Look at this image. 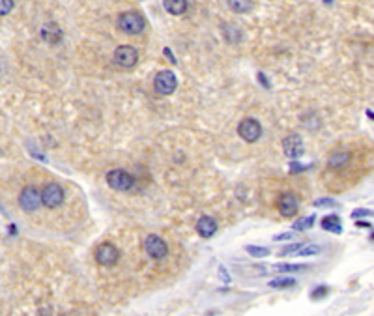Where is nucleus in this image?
I'll return each instance as SVG.
<instances>
[{"label": "nucleus", "instance_id": "f257e3e1", "mask_svg": "<svg viewBox=\"0 0 374 316\" xmlns=\"http://www.w3.org/2000/svg\"><path fill=\"white\" fill-rule=\"evenodd\" d=\"M118 28H120L124 34H140L146 23H144V17L140 15L139 11H125V13H120L118 17Z\"/></svg>", "mask_w": 374, "mask_h": 316}, {"label": "nucleus", "instance_id": "f03ea898", "mask_svg": "<svg viewBox=\"0 0 374 316\" xmlns=\"http://www.w3.org/2000/svg\"><path fill=\"white\" fill-rule=\"evenodd\" d=\"M39 198H41V204L49 208V210H55L58 206H62L65 198V193L64 189L55 184V182H51V184H47L41 191H39Z\"/></svg>", "mask_w": 374, "mask_h": 316}, {"label": "nucleus", "instance_id": "7ed1b4c3", "mask_svg": "<svg viewBox=\"0 0 374 316\" xmlns=\"http://www.w3.org/2000/svg\"><path fill=\"white\" fill-rule=\"evenodd\" d=\"M107 184L116 189V191H129L135 186V178L133 174H129L127 170H122V168H114L107 172Z\"/></svg>", "mask_w": 374, "mask_h": 316}, {"label": "nucleus", "instance_id": "20e7f679", "mask_svg": "<svg viewBox=\"0 0 374 316\" xmlns=\"http://www.w3.org/2000/svg\"><path fill=\"white\" fill-rule=\"evenodd\" d=\"M176 86H178V79L170 69L159 71V73L156 75V79H154V88H156V92H159L161 95H170V94L176 90Z\"/></svg>", "mask_w": 374, "mask_h": 316}, {"label": "nucleus", "instance_id": "39448f33", "mask_svg": "<svg viewBox=\"0 0 374 316\" xmlns=\"http://www.w3.org/2000/svg\"><path fill=\"white\" fill-rule=\"evenodd\" d=\"M238 135L242 137L245 142H256L262 137V126L258 120L254 118H245L240 122L238 126Z\"/></svg>", "mask_w": 374, "mask_h": 316}, {"label": "nucleus", "instance_id": "423d86ee", "mask_svg": "<svg viewBox=\"0 0 374 316\" xmlns=\"http://www.w3.org/2000/svg\"><path fill=\"white\" fill-rule=\"evenodd\" d=\"M144 251L148 253V256H152L154 260H163L168 254V247L159 236L150 234V236H146V240H144Z\"/></svg>", "mask_w": 374, "mask_h": 316}, {"label": "nucleus", "instance_id": "0eeeda50", "mask_svg": "<svg viewBox=\"0 0 374 316\" xmlns=\"http://www.w3.org/2000/svg\"><path fill=\"white\" fill-rule=\"evenodd\" d=\"M120 258V251L116 249V245H112V243H101V245H97V249H95V262L99 264V266H114L116 262Z\"/></svg>", "mask_w": 374, "mask_h": 316}, {"label": "nucleus", "instance_id": "6e6552de", "mask_svg": "<svg viewBox=\"0 0 374 316\" xmlns=\"http://www.w3.org/2000/svg\"><path fill=\"white\" fill-rule=\"evenodd\" d=\"M114 62L120 67H133L139 62V51L133 45H120L114 51Z\"/></svg>", "mask_w": 374, "mask_h": 316}, {"label": "nucleus", "instance_id": "1a4fd4ad", "mask_svg": "<svg viewBox=\"0 0 374 316\" xmlns=\"http://www.w3.org/2000/svg\"><path fill=\"white\" fill-rule=\"evenodd\" d=\"M19 206L28 212V214H32V212H36L37 208L41 206V198H39V191L34 189V187H25L23 191H21V195H19Z\"/></svg>", "mask_w": 374, "mask_h": 316}, {"label": "nucleus", "instance_id": "9d476101", "mask_svg": "<svg viewBox=\"0 0 374 316\" xmlns=\"http://www.w3.org/2000/svg\"><path fill=\"white\" fill-rule=\"evenodd\" d=\"M282 150H284V154H286L290 159H298L305 154L303 140H301V137L296 135V133H292V135H288V137H284V140H282Z\"/></svg>", "mask_w": 374, "mask_h": 316}, {"label": "nucleus", "instance_id": "9b49d317", "mask_svg": "<svg viewBox=\"0 0 374 316\" xmlns=\"http://www.w3.org/2000/svg\"><path fill=\"white\" fill-rule=\"evenodd\" d=\"M277 206H279V214L288 219V217H294V215L298 214L299 200L294 193H284V195H280L279 204Z\"/></svg>", "mask_w": 374, "mask_h": 316}, {"label": "nucleus", "instance_id": "f8f14e48", "mask_svg": "<svg viewBox=\"0 0 374 316\" xmlns=\"http://www.w3.org/2000/svg\"><path fill=\"white\" fill-rule=\"evenodd\" d=\"M196 232L200 234L202 238H212L217 232V221L210 215H202L198 221H196Z\"/></svg>", "mask_w": 374, "mask_h": 316}, {"label": "nucleus", "instance_id": "ddd939ff", "mask_svg": "<svg viewBox=\"0 0 374 316\" xmlns=\"http://www.w3.org/2000/svg\"><path fill=\"white\" fill-rule=\"evenodd\" d=\"M41 37L45 39L47 43H58L62 39V28L58 27L56 23H47L45 27L41 28Z\"/></svg>", "mask_w": 374, "mask_h": 316}, {"label": "nucleus", "instance_id": "4468645a", "mask_svg": "<svg viewBox=\"0 0 374 316\" xmlns=\"http://www.w3.org/2000/svg\"><path fill=\"white\" fill-rule=\"evenodd\" d=\"M348 161H350V154H348V152H335V154H331L329 159H327V167L329 168L346 167Z\"/></svg>", "mask_w": 374, "mask_h": 316}, {"label": "nucleus", "instance_id": "2eb2a0df", "mask_svg": "<svg viewBox=\"0 0 374 316\" xmlns=\"http://www.w3.org/2000/svg\"><path fill=\"white\" fill-rule=\"evenodd\" d=\"M322 228L333 234L343 232V228H341V219H339L337 215H326V217L322 219Z\"/></svg>", "mask_w": 374, "mask_h": 316}, {"label": "nucleus", "instance_id": "dca6fc26", "mask_svg": "<svg viewBox=\"0 0 374 316\" xmlns=\"http://www.w3.org/2000/svg\"><path fill=\"white\" fill-rule=\"evenodd\" d=\"M163 6H165V9H167L168 13H172V15H182L187 9V2L186 0H167V2H163Z\"/></svg>", "mask_w": 374, "mask_h": 316}, {"label": "nucleus", "instance_id": "f3484780", "mask_svg": "<svg viewBox=\"0 0 374 316\" xmlns=\"http://www.w3.org/2000/svg\"><path fill=\"white\" fill-rule=\"evenodd\" d=\"M307 270V264H277L275 266V271H284V273H301Z\"/></svg>", "mask_w": 374, "mask_h": 316}, {"label": "nucleus", "instance_id": "a211bd4d", "mask_svg": "<svg viewBox=\"0 0 374 316\" xmlns=\"http://www.w3.org/2000/svg\"><path fill=\"white\" fill-rule=\"evenodd\" d=\"M223 34L228 43H240V39H242L240 30L236 27H232V25H223Z\"/></svg>", "mask_w": 374, "mask_h": 316}, {"label": "nucleus", "instance_id": "6ab92c4d", "mask_svg": "<svg viewBox=\"0 0 374 316\" xmlns=\"http://www.w3.org/2000/svg\"><path fill=\"white\" fill-rule=\"evenodd\" d=\"M270 286L271 288H279V290L292 288V286H296V281L290 279V277H277V279L270 281Z\"/></svg>", "mask_w": 374, "mask_h": 316}, {"label": "nucleus", "instance_id": "aec40b11", "mask_svg": "<svg viewBox=\"0 0 374 316\" xmlns=\"http://www.w3.org/2000/svg\"><path fill=\"white\" fill-rule=\"evenodd\" d=\"M314 224V215H309V217H301L298 221H294V230L296 232H301V230H305V228H311Z\"/></svg>", "mask_w": 374, "mask_h": 316}, {"label": "nucleus", "instance_id": "412c9836", "mask_svg": "<svg viewBox=\"0 0 374 316\" xmlns=\"http://www.w3.org/2000/svg\"><path fill=\"white\" fill-rule=\"evenodd\" d=\"M247 253L251 256H256V258H264V256H270V249L268 247H258V245H247L245 247Z\"/></svg>", "mask_w": 374, "mask_h": 316}, {"label": "nucleus", "instance_id": "4be33fe9", "mask_svg": "<svg viewBox=\"0 0 374 316\" xmlns=\"http://www.w3.org/2000/svg\"><path fill=\"white\" fill-rule=\"evenodd\" d=\"M228 6L234 9V11H249L252 8L251 2H245V0H230Z\"/></svg>", "mask_w": 374, "mask_h": 316}, {"label": "nucleus", "instance_id": "5701e85b", "mask_svg": "<svg viewBox=\"0 0 374 316\" xmlns=\"http://www.w3.org/2000/svg\"><path fill=\"white\" fill-rule=\"evenodd\" d=\"M320 251H322V249H320L318 245H303L296 254H298V256H312V254H318Z\"/></svg>", "mask_w": 374, "mask_h": 316}, {"label": "nucleus", "instance_id": "b1692460", "mask_svg": "<svg viewBox=\"0 0 374 316\" xmlns=\"http://www.w3.org/2000/svg\"><path fill=\"white\" fill-rule=\"evenodd\" d=\"M305 243L303 242H298V243H290V245H286L282 251H280V256H288V254H296V253L303 247Z\"/></svg>", "mask_w": 374, "mask_h": 316}, {"label": "nucleus", "instance_id": "393cba45", "mask_svg": "<svg viewBox=\"0 0 374 316\" xmlns=\"http://www.w3.org/2000/svg\"><path fill=\"white\" fill-rule=\"evenodd\" d=\"M11 9H13L11 0H0V15H8Z\"/></svg>", "mask_w": 374, "mask_h": 316}, {"label": "nucleus", "instance_id": "a878e982", "mask_svg": "<svg viewBox=\"0 0 374 316\" xmlns=\"http://www.w3.org/2000/svg\"><path fill=\"white\" fill-rule=\"evenodd\" d=\"M337 202L333 200V198H316L314 200V206L316 208H320V206H335Z\"/></svg>", "mask_w": 374, "mask_h": 316}, {"label": "nucleus", "instance_id": "bb28decb", "mask_svg": "<svg viewBox=\"0 0 374 316\" xmlns=\"http://www.w3.org/2000/svg\"><path fill=\"white\" fill-rule=\"evenodd\" d=\"M326 292H327V288H326V286H318V288L314 290V292H312V294H311V298H312V299H316V298H320V296H324V294H326Z\"/></svg>", "mask_w": 374, "mask_h": 316}, {"label": "nucleus", "instance_id": "cd10ccee", "mask_svg": "<svg viewBox=\"0 0 374 316\" xmlns=\"http://www.w3.org/2000/svg\"><path fill=\"white\" fill-rule=\"evenodd\" d=\"M292 238H294V234H292V232H284V234H279V236H275L273 240H275V242H284V240H292Z\"/></svg>", "mask_w": 374, "mask_h": 316}, {"label": "nucleus", "instance_id": "c85d7f7f", "mask_svg": "<svg viewBox=\"0 0 374 316\" xmlns=\"http://www.w3.org/2000/svg\"><path fill=\"white\" fill-rule=\"evenodd\" d=\"M371 214H373L371 210H355V212H352V217H367Z\"/></svg>", "mask_w": 374, "mask_h": 316}, {"label": "nucleus", "instance_id": "c756f323", "mask_svg": "<svg viewBox=\"0 0 374 316\" xmlns=\"http://www.w3.org/2000/svg\"><path fill=\"white\" fill-rule=\"evenodd\" d=\"M219 275H221V279H223L224 283H228V281H230V277H228V273H226V270H224L223 266L219 268Z\"/></svg>", "mask_w": 374, "mask_h": 316}, {"label": "nucleus", "instance_id": "7c9ffc66", "mask_svg": "<svg viewBox=\"0 0 374 316\" xmlns=\"http://www.w3.org/2000/svg\"><path fill=\"white\" fill-rule=\"evenodd\" d=\"M355 226H359V228H371V226H373V223H371V221H357V223H355Z\"/></svg>", "mask_w": 374, "mask_h": 316}, {"label": "nucleus", "instance_id": "2f4dec72", "mask_svg": "<svg viewBox=\"0 0 374 316\" xmlns=\"http://www.w3.org/2000/svg\"><path fill=\"white\" fill-rule=\"evenodd\" d=\"M163 53H165V56H167V58H170V60H172V62H176V60H174V55H172V53H170V51H168V49H165V51H163Z\"/></svg>", "mask_w": 374, "mask_h": 316}]
</instances>
